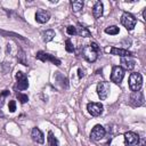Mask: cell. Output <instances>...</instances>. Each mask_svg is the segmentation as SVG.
I'll list each match as a JSON object with an SVG mask.
<instances>
[{
  "label": "cell",
  "instance_id": "cell-9",
  "mask_svg": "<svg viewBox=\"0 0 146 146\" xmlns=\"http://www.w3.org/2000/svg\"><path fill=\"white\" fill-rule=\"evenodd\" d=\"M139 141V136L132 131H129V132H125L124 133V143L127 146H135L137 145Z\"/></svg>",
  "mask_w": 146,
  "mask_h": 146
},
{
  "label": "cell",
  "instance_id": "cell-13",
  "mask_svg": "<svg viewBox=\"0 0 146 146\" xmlns=\"http://www.w3.org/2000/svg\"><path fill=\"white\" fill-rule=\"evenodd\" d=\"M107 51H110L112 55H116L120 57H130L132 55L127 49H121V48H111V49H107Z\"/></svg>",
  "mask_w": 146,
  "mask_h": 146
},
{
  "label": "cell",
  "instance_id": "cell-22",
  "mask_svg": "<svg viewBox=\"0 0 146 146\" xmlns=\"http://www.w3.org/2000/svg\"><path fill=\"white\" fill-rule=\"evenodd\" d=\"M65 49H66L67 52H73L74 51V47H73L71 40H66L65 41Z\"/></svg>",
  "mask_w": 146,
  "mask_h": 146
},
{
  "label": "cell",
  "instance_id": "cell-21",
  "mask_svg": "<svg viewBox=\"0 0 146 146\" xmlns=\"http://www.w3.org/2000/svg\"><path fill=\"white\" fill-rule=\"evenodd\" d=\"M83 8V2L82 1H73L72 2V9L73 11H80Z\"/></svg>",
  "mask_w": 146,
  "mask_h": 146
},
{
  "label": "cell",
  "instance_id": "cell-17",
  "mask_svg": "<svg viewBox=\"0 0 146 146\" xmlns=\"http://www.w3.org/2000/svg\"><path fill=\"white\" fill-rule=\"evenodd\" d=\"M75 29H76V34H79V35H81V36H84V38L90 36V32L87 30V27L82 26L81 24H79L78 27H75Z\"/></svg>",
  "mask_w": 146,
  "mask_h": 146
},
{
  "label": "cell",
  "instance_id": "cell-28",
  "mask_svg": "<svg viewBox=\"0 0 146 146\" xmlns=\"http://www.w3.org/2000/svg\"><path fill=\"white\" fill-rule=\"evenodd\" d=\"M143 16H144V18L146 19V8H145V10H144V13H143Z\"/></svg>",
  "mask_w": 146,
  "mask_h": 146
},
{
  "label": "cell",
  "instance_id": "cell-2",
  "mask_svg": "<svg viewBox=\"0 0 146 146\" xmlns=\"http://www.w3.org/2000/svg\"><path fill=\"white\" fill-rule=\"evenodd\" d=\"M143 84V76L140 73H131L129 76V87L130 89L135 91H139Z\"/></svg>",
  "mask_w": 146,
  "mask_h": 146
},
{
  "label": "cell",
  "instance_id": "cell-5",
  "mask_svg": "<svg viewBox=\"0 0 146 146\" xmlns=\"http://www.w3.org/2000/svg\"><path fill=\"white\" fill-rule=\"evenodd\" d=\"M104 136H105V129H104L103 125H99V124L95 125V127L92 128L91 132H90V138H91V140H94V141L100 140Z\"/></svg>",
  "mask_w": 146,
  "mask_h": 146
},
{
  "label": "cell",
  "instance_id": "cell-20",
  "mask_svg": "<svg viewBox=\"0 0 146 146\" xmlns=\"http://www.w3.org/2000/svg\"><path fill=\"white\" fill-rule=\"evenodd\" d=\"M119 27L117 26H115V25H112V26H108V27H106L105 29V32L107 33V34H112V35H115V34H117L119 33Z\"/></svg>",
  "mask_w": 146,
  "mask_h": 146
},
{
  "label": "cell",
  "instance_id": "cell-23",
  "mask_svg": "<svg viewBox=\"0 0 146 146\" xmlns=\"http://www.w3.org/2000/svg\"><path fill=\"white\" fill-rule=\"evenodd\" d=\"M17 57H18V60H19L23 65H27V63H26V60H25V54H24L23 50H19V55H18Z\"/></svg>",
  "mask_w": 146,
  "mask_h": 146
},
{
  "label": "cell",
  "instance_id": "cell-19",
  "mask_svg": "<svg viewBox=\"0 0 146 146\" xmlns=\"http://www.w3.org/2000/svg\"><path fill=\"white\" fill-rule=\"evenodd\" d=\"M48 145L49 146H58V140L55 138V136L51 131H49V133H48Z\"/></svg>",
  "mask_w": 146,
  "mask_h": 146
},
{
  "label": "cell",
  "instance_id": "cell-11",
  "mask_svg": "<svg viewBox=\"0 0 146 146\" xmlns=\"http://www.w3.org/2000/svg\"><path fill=\"white\" fill-rule=\"evenodd\" d=\"M49 18H50V14H49L48 11H46V10H38L36 14H35V19H36V22H39V23H41V24L47 23V22L49 21Z\"/></svg>",
  "mask_w": 146,
  "mask_h": 146
},
{
  "label": "cell",
  "instance_id": "cell-4",
  "mask_svg": "<svg viewBox=\"0 0 146 146\" xmlns=\"http://www.w3.org/2000/svg\"><path fill=\"white\" fill-rule=\"evenodd\" d=\"M110 90H111V87H110V83L108 82L102 81L97 86V94H98L99 98L103 99V100L107 98V96L110 94Z\"/></svg>",
  "mask_w": 146,
  "mask_h": 146
},
{
  "label": "cell",
  "instance_id": "cell-25",
  "mask_svg": "<svg viewBox=\"0 0 146 146\" xmlns=\"http://www.w3.org/2000/svg\"><path fill=\"white\" fill-rule=\"evenodd\" d=\"M66 32H67V34H70V35H75V34H76V29H75L74 26H67V27H66Z\"/></svg>",
  "mask_w": 146,
  "mask_h": 146
},
{
  "label": "cell",
  "instance_id": "cell-10",
  "mask_svg": "<svg viewBox=\"0 0 146 146\" xmlns=\"http://www.w3.org/2000/svg\"><path fill=\"white\" fill-rule=\"evenodd\" d=\"M16 78H17V88H18L19 90H25V89H27V87H29V81H27V78L23 74V72H17Z\"/></svg>",
  "mask_w": 146,
  "mask_h": 146
},
{
  "label": "cell",
  "instance_id": "cell-14",
  "mask_svg": "<svg viewBox=\"0 0 146 146\" xmlns=\"http://www.w3.org/2000/svg\"><path fill=\"white\" fill-rule=\"evenodd\" d=\"M31 137L34 141L39 143V144H42L44 141V137H43V133L38 129V128H33L32 129V132H31Z\"/></svg>",
  "mask_w": 146,
  "mask_h": 146
},
{
  "label": "cell",
  "instance_id": "cell-15",
  "mask_svg": "<svg viewBox=\"0 0 146 146\" xmlns=\"http://www.w3.org/2000/svg\"><path fill=\"white\" fill-rule=\"evenodd\" d=\"M92 15L95 18H100L103 15V3L100 1H97L92 9Z\"/></svg>",
  "mask_w": 146,
  "mask_h": 146
},
{
  "label": "cell",
  "instance_id": "cell-3",
  "mask_svg": "<svg viewBox=\"0 0 146 146\" xmlns=\"http://www.w3.org/2000/svg\"><path fill=\"white\" fill-rule=\"evenodd\" d=\"M121 23H122V25H123L127 30L131 31V30H133V27L136 26L137 21H136V18H135V16L131 15L130 13H124V14L121 16Z\"/></svg>",
  "mask_w": 146,
  "mask_h": 146
},
{
  "label": "cell",
  "instance_id": "cell-12",
  "mask_svg": "<svg viewBox=\"0 0 146 146\" xmlns=\"http://www.w3.org/2000/svg\"><path fill=\"white\" fill-rule=\"evenodd\" d=\"M130 99L133 103V105H136V106H140V105L144 104V96H143V94L140 91L132 92V95L130 96Z\"/></svg>",
  "mask_w": 146,
  "mask_h": 146
},
{
  "label": "cell",
  "instance_id": "cell-18",
  "mask_svg": "<svg viewBox=\"0 0 146 146\" xmlns=\"http://www.w3.org/2000/svg\"><path fill=\"white\" fill-rule=\"evenodd\" d=\"M54 36H55V32H54L52 30H47L46 32L42 33V40H43L44 42L51 41V40L54 39Z\"/></svg>",
  "mask_w": 146,
  "mask_h": 146
},
{
  "label": "cell",
  "instance_id": "cell-16",
  "mask_svg": "<svg viewBox=\"0 0 146 146\" xmlns=\"http://www.w3.org/2000/svg\"><path fill=\"white\" fill-rule=\"evenodd\" d=\"M121 64L125 70H132L135 67V60L130 57H122L121 58Z\"/></svg>",
  "mask_w": 146,
  "mask_h": 146
},
{
  "label": "cell",
  "instance_id": "cell-6",
  "mask_svg": "<svg viewBox=\"0 0 146 146\" xmlns=\"http://www.w3.org/2000/svg\"><path fill=\"white\" fill-rule=\"evenodd\" d=\"M36 58L40 59V60H42V62H51L52 64H55V65H57V66L60 65V60H59L58 58H56L55 56H52V55H50V54L43 52V51H39V52L36 54Z\"/></svg>",
  "mask_w": 146,
  "mask_h": 146
},
{
  "label": "cell",
  "instance_id": "cell-7",
  "mask_svg": "<svg viewBox=\"0 0 146 146\" xmlns=\"http://www.w3.org/2000/svg\"><path fill=\"white\" fill-rule=\"evenodd\" d=\"M124 76V70L121 66H114L111 74V80L114 83H120Z\"/></svg>",
  "mask_w": 146,
  "mask_h": 146
},
{
  "label": "cell",
  "instance_id": "cell-26",
  "mask_svg": "<svg viewBox=\"0 0 146 146\" xmlns=\"http://www.w3.org/2000/svg\"><path fill=\"white\" fill-rule=\"evenodd\" d=\"M15 110H16V103H15V100H10L9 102V111L13 113V112H15Z\"/></svg>",
  "mask_w": 146,
  "mask_h": 146
},
{
  "label": "cell",
  "instance_id": "cell-1",
  "mask_svg": "<svg viewBox=\"0 0 146 146\" xmlns=\"http://www.w3.org/2000/svg\"><path fill=\"white\" fill-rule=\"evenodd\" d=\"M98 50H99L98 44H97L96 42H92V43H90V44H88V46H86V47L83 48V50H82V56L84 57L86 60L92 63V62H95V60L97 59Z\"/></svg>",
  "mask_w": 146,
  "mask_h": 146
},
{
  "label": "cell",
  "instance_id": "cell-8",
  "mask_svg": "<svg viewBox=\"0 0 146 146\" xmlns=\"http://www.w3.org/2000/svg\"><path fill=\"white\" fill-rule=\"evenodd\" d=\"M87 108H88V112L92 116H99L103 113V110H104V107L100 103H89Z\"/></svg>",
  "mask_w": 146,
  "mask_h": 146
},
{
  "label": "cell",
  "instance_id": "cell-29",
  "mask_svg": "<svg viewBox=\"0 0 146 146\" xmlns=\"http://www.w3.org/2000/svg\"><path fill=\"white\" fill-rule=\"evenodd\" d=\"M141 146H145V140H143V141H141Z\"/></svg>",
  "mask_w": 146,
  "mask_h": 146
},
{
  "label": "cell",
  "instance_id": "cell-27",
  "mask_svg": "<svg viewBox=\"0 0 146 146\" xmlns=\"http://www.w3.org/2000/svg\"><path fill=\"white\" fill-rule=\"evenodd\" d=\"M82 75H83V72H82V71H81V68H79V76H80V78H81V76H82Z\"/></svg>",
  "mask_w": 146,
  "mask_h": 146
},
{
  "label": "cell",
  "instance_id": "cell-24",
  "mask_svg": "<svg viewBox=\"0 0 146 146\" xmlns=\"http://www.w3.org/2000/svg\"><path fill=\"white\" fill-rule=\"evenodd\" d=\"M16 96H17L18 100H19L22 104H24V103H26V102L29 100V97H27L26 95H23V94H17Z\"/></svg>",
  "mask_w": 146,
  "mask_h": 146
}]
</instances>
